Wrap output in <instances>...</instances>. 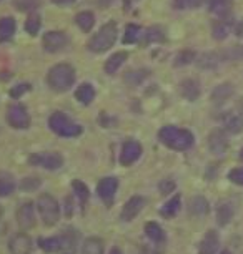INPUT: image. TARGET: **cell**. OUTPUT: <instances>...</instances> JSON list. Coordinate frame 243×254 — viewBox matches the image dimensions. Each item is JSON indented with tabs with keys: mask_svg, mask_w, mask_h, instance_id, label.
<instances>
[{
	"mask_svg": "<svg viewBox=\"0 0 243 254\" xmlns=\"http://www.w3.org/2000/svg\"><path fill=\"white\" fill-rule=\"evenodd\" d=\"M233 218V208L230 204H222L217 211V221L220 226H225V224L230 223V219Z\"/></svg>",
	"mask_w": 243,
	"mask_h": 254,
	"instance_id": "1f68e13d",
	"label": "cell"
},
{
	"mask_svg": "<svg viewBox=\"0 0 243 254\" xmlns=\"http://www.w3.org/2000/svg\"><path fill=\"white\" fill-rule=\"evenodd\" d=\"M28 163L33 166H42L45 170H59L64 165V158L59 153H33L28 158Z\"/></svg>",
	"mask_w": 243,
	"mask_h": 254,
	"instance_id": "8992f818",
	"label": "cell"
},
{
	"mask_svg": "<svg viewBox=\"0 0 243 254\" xmlns=\"http://www.w3.org/2000/svg\"><path fill=\"white\" fill-rule=\"evenodd\" d=\"M232 95H233V87L230 83H223V85H220V87H217L215 90H213L212 102L217 103V105H222V103H225Z\"/></svg>",
	"mask_w": 243,
	"mask_h": 254,
	"instance_id": "603a6c76",
	"label": "cell"
},
{
	"mask_svg": "<svg viewBox=\"0 0 243 254\" xmlns=\"http://www.w3.org/2000/svg\"><path fill=\"white\" fill-rule=\"evenodd\" d=\"M147 40L149 42H162L163 40V32H162V28L152 27L150 30H147Z\"/></svg>",
	"mask_w": 243,
	"mask_h": 254,
	"instance_id": "7bdbcfd3",
	"label": "cell"
},
{
	"mask_svg": "<svg viewBox=\"0 0 243 254\" xmlns=\"http://www.w3.org/2000/svg\"><path fill=\"white\" fill-rule=\"evenodd\" d=\"M12 3L20 12H32L40 7V0H12Z\"/></svg>",
	"mask_w": 243,
	"mask_h": 254,
	"instance_id": "d6a6232c",
	"label": "cell"
},
{
	"mask_svg": "<svg viewBox=\"0 0 243 254\" xmlns=\"http://www.w3.org/2000/svg\"><path fill=\"white\" fill-rule=\"evenodd\" d=\"M145 208V198L144 196H132L130 199L123 204V209H122V219L123 221H132L135 219L140 211Z\"/></svg>",
	"mask_w": 243,
	"mask_h": 254,
	"instance_id": "7c38bea8",
	"label": "cell"
},
{
	"mask_svg": "<svg viewBox=\"0 0 243 254\" xmlns=\"http://www.w3.org/2000/svg\"><path fill=\"white\" fill-rule=\"evenodd\" d=\"M75 98L83 105L92 103L95 98V88L90 83H82L77 90H75Z\"/></svg>",
	"mask_w": 243,
	"mask_h": 254,
	"instance_id": "7402d4cb",
	"label": "cell"
},
{
	"mask_svg": "<svg viewBox=\"0 0 243 254\" xmlns=\"http://www.w3.org/2000/svg\"><path fill=\"white\" fill-rule=\"evenodd\" d=\"M7 122L12 128L17 130H25L30 127V115L23 105H12L7 110Z\"/></svg>",
	"mask_w": 243,
	"mask_h": 254,
	"instance_id": "52a82bcc",
	"label": "cell"
},
{
	"mask_svg": "<svg viewBox=\"0 0 243 254\" xmlns=\"http://www.w3.org/2000/svg\"><path fill=\"white\" fill-rule=\"evenodd\" d=\"M223 59L228 60H243V45H235L230 47L223 52Z\"/></svg>",
	"mask_w": 243,
	"mask_h": 254,
	"instance_id": "8d00e7d4",
	"label": "cell"
},
{
	"mask_svg": "<svg viewBox=\"0 0 243 254\" xmlns=\"http://www.w3.org/2000/svg\"><path fill=\"white\" fill-rule=\"evenodd\" d=\"M15 28H17V23L12 17L0 18V44L10 40V38L15 35Z\"/></svg>",
	"mask_w": 243,
	"mask_h": 254,
	"instance_id": "e0dca14e",
	"label": "cell"
},
{
	"mask_svg": "<svg viewBox=\"0 0 243 254\" xmlns=\"http://www.w3.org/2000/svg\"><path fill=\"white\" fill-rule=\"evenodd\" d=\"M145 234L149 236L150 241H154L157 244L165 243V238H166L163 228H162L159 223H154V221H150V223L145 224Z\"/></svg>",
	"mask_w": 243,
	"mask_h": 254,
	"instance_id": "d6986e66",
	"label": "cell"
},
{
	"mask_svg": "<svg viewBox=\"0 0 243 254\" xmlns=\"http://www.w3.org/2000/svg\"><path fill=\"white\" fill-rule=\"evenodd\" d=\"M39 248L42 249V251L54 254V253L62 251V248H64V241H62L60 238H40L39 239Z\"/></svg>",
	"mask_w": 243,
	"mask_h": 254,
	"instance_id": "44dd1931",
	"label": "cell"
},
{
	"mask_svg": "<svg viewBox=\"0 0 243 254\" xmlns=\"http://www.w3.org/2000/svg\"><path fill=\"white\" fill-rule=\"evenodd\" d=\"M180 208H182V196L180 194H175V196H171V198L166 201V203L162 206V209H160V214L163 218L166 219H170V218H175L178 214V211Z\"/></svg>",
	"mask_w": 243,
	"mask_h": 254,
	"instance_id": "2e32d148",
	"label": "cell"
},
{
	"mask_svg": "<svg viewBox=\"0 0 243 254\" xmlns=\"http://www.w3.org/2000/svg\"><path fill=\"white\" fill-rule=\"evenodd\" d=\"M17 223L23 229H30L35 226V208H33L32 203L22 204L17 209Z\"/></svg>",
	"mask_w": 243,
	"mask_h": 254,
	"instance_id": "5bb4252c",
	"label": "cell"
},
{
	"mask_svg": "<svg viewBox=\"0 0 243 254\" xmlns=\"http://www.w3.org/2000/svg\"><path fill=\"white\" fill-rule=\"evenodd\" d=\"M117 190H118V180L113 178V176H107V178L98 181L97 193L107 206H110L113 203V198H115Z\"/></svg>",
	"mask_w": 243,
	"mask_h": 254,
	"instance_id": "ba28073f",
	"label": "cell"
},
{
	"mask_svg": "<svg viewBox=\"0 0 243 254\" xmlns=\"http://www.w3.org/2000/svg\"><path fill=\"white\" fill-rule=\"evenodd\" d=\"M8 249L10 254H30L32 253V239L25 233L13 234L8 241Z\"/></svg>",
	"mask_w": 243,
	"mask_h": 254,
	"instance_id": "8fae6325",
	"label": "cell"
},
{
	"mask_svg": "<svg viewBox=\"0 0 243 254\" xmlns=\"http://www.w3.org/2000/svg\"><path fill=\"white\" fill-rule=\"evenodd\" d=\"M103 251H105V244L100 238L85 239L82 246V254H103Z\"/></svg>",
	"mask_w": 243,
	"mask_h": 254,
	"instance_id": "cb8c5ba5",
	"label": "cell"
},
{
	"mask_svg": "<svg viewBox=\"0 0 243 254\" xmlns=\"http://www.w3.org/2000/svg\"><path fill=\"white\" fill-rule=\"evenodd\" d=\"M190 211H192V214H195V216H205L210 211V206H208V201L203 196H195L190 201Z\"/></svg>",
	"mask_w": 243,
	"mask_h": 254,
	"instance_id": "484cf974",
	"label": "cell"
},
{
	"mask_svg": "<svg viewBox=\"0 0 243 254\" xmlns=\"http://www.w3.org/2000/svg\"><path fill=\"white\" fill-rule=\"evenodd\" d=\"M142 156V145L135 140H127L122 146L120 153V163L123 166H130L133 165L138 158Z\"/></svg>",
	"mask_w": 243,
	"mask_h": 254,
	"instance_id": "9c48e42d",
	"label": "cell"
},
{
	"mask_svg": "<svg viewBox=\"0 0 243 254\" xmlns=\"http://www.w3.org/2000/svg\"><path fill=\"white\" fill-rule=\"evenodd\" d=\"M142 28L137 25V23H128L125 28V35H123V44H135L138 40V35H140Z\"/></svg>",
	"mask_w": 243,
	"mask_h": 254,
	"instance_id": "836d02e7",
	"label": "cell"
},
{
	"mask_svg": "<svg viewBox=\"0 0 243 254\" xmlns=\"http://www.w3.org/2000/svg\"><path fill=\"white\" fill-rule=\"evenodd\" d=\"M42 27V18L40 15H37V13H32L30 17L27 18L25 22V30L30 33V35H37Z\"/></svg>",
	"mask_w": 243,
	"mask_h": 254,
	"instance_id": "d590c367",
	"label": "cell"
},
{
	"mask_svg": "<svg viewBox=\"0 0 243 254\" xmlns=\"http://www.w3.org/2000/svg\"><path fill=\"white\" fill-rule=\"evenodd\" d=\"M230 30H232V23L228 20H218L212 25V35L215 40H223V38H227Z\"/></svg>",
	"mask_w": 243,
	"mask_h": 254,
	"instance_id": "83f0119b",
	"label": "cell"
},
{
	"mask_svg": "<svg viewBox=\"0 0 243 254\" xmlns=\"http://www.w3.org/2000/svg\"><path fill=\"white\" fill-rule=\"evenodd\" d=\"M237 35L238 37H243V20L240 22V25L237 27Z\"/></svg>",
	"mask_w": 243,
	"mask_h": 254,
	"instance_id": "c3c4849f",
	"label": "cell"
},
{
	"mask_svg": "<svg viewBox=\"0 0 243 254\" xmlns=\"http://www.w3.org/2000/svg\"><path fill=\"white\" fill-rule=\"evenodd\" d=\"M67 42H69V37H67L64 32H49L42 38L44 49L47 52H50V54H55V52H60L62 49H65Z\"/></svg>",
	"mask_w": 243,
	"mask_h": 254,
	"instance_id": "30bf717a",
	"label": "cell"
},
{
	"mask_svg": "<svg viewBox=\"0 0 243 254\" xmlns=\"http://www.w3.org/2000/svg\"><path fill=\"white\" fill-rule=\"evenodd\" d=\"M195 59V54L192 50H185V52H180L177 55V59H175V65H187L190 64Z\"/></svg>",
	"mask_w": 243,
	"mask_h": 254,
	"instance_id": "ab89813d",
	"label": "cell"
},
{
	"mask_svg": "<svg viewBox=\"0 0 243 254\" xmlns=\"http://www.w3.org/2000/svg\"><path fill=\"white\" fill-rule=\"evenodd\" d=\"M108 254H122V249L120 248H112V251Z\"/></svg>",
	"mask_w": 243,
	"mask_h": 254,
	"instance_id": "681fc988",
	"label": "cell"
},
{
	"mask_svg": "<svg viewBox=\"0 0 243 254\" xmlns=\"http://www.w3.org/2000/svg\"><path fill=\"white\" fill-rule=\"evenodd\" d=\"M47 83L54 92H67L75 83V70L69 64H57L47 73Z\"/></svg>",
	"mask_w": 243,
	"mask_h": 254,
	"instance_id": "7a4b0ae2",
	"label": "cell"
},
{
	"mask_svg": "<svg viewBox=\"0 0 243 254\" xmlns=\"http://www.w3.org/2000/svg\"><path fill=\"white\" fill-rule=\"evenodd\" d=\"M217 62H218V59H217V55L215 54H207V55H202L200 57V66L202 68H213V66L217 65Z\"/></svg>",
	"mask_w": 243,
	"mask_h": 254,
	"instance_id": "f35d334b",
	"label": "cell"
},
{
	"mask_svg": "<svg viewBox=\"0 0 243 254\" xmlns=\"http://www.w3.org/2000/svg\"><path fill=\"white\" fill-rule=\"evenodd\" d=\"M30 90V85L28 83H20V85H17V87H13L10 90V97L12 98H18V97H22L23 93L28 92Z\"/></svg>",
	"mask_w": 243,
	"mask_h": 254,
	"instance_id": "ee69618b",
	"label": "cell"
},
{
	"mask_svg": "<svg viewBox=\"0 0 243 254\" xmlns=\"http://www.w3.org/2000/svg\"><path fill=\"white\" fill-rule=\"evenodd\" d=\"M147 75H149L147 70H132V71H128V73H125L123 80H125L128 85H140Z\"/></svg>",
	"mask_w": 243,
	"mask_h": 254,
	"instance_id": "e575fe53",
	"label": "cell"
},
{
	"mask_svg": "<svg viewBox=\"0 0 243 254\" xmlns=\"http://www.w3.org/2000/svg\"><path fill=\"white\" fill-rule=\"evenodd\" d=\"M62 254H75V253H74V244H70L69 248H64V249H62Z\"/></svg>",
	"mask_w": 243,
	"mask_h": 254,
	"instance_id": "7dc6e473",
	"label": "cell"
},
{
	"mask_svg": "<svg viewBox=\"0 0 243 254\" xmlns=\"http://www.w3.org/2000/svg\"><path fill=\"white\" fill-rule=\"evenodd\" d=\"M159 190H160V193L162 194H170L171 191L175 190V183L171 180H165V181H162V183L159 185Z\"/></svg>",
	"mask_w": 243,
	"mask_h": 254,
	"instance_id": "f6af8a7d",
	"label": "cell"
},
{
	"mask_svg": "<svg viewBox=\"0 0 243 254\" xmlns=\"http://www.w3.org/2000/svg\"><path fill=\"white\" fill-rule=\"evenodd\" d=\"M159 140L163 143L166 148L175 150V151L190 150L195 143L192 131L183 130V128H177V127H163L159 131Z\"/></svg>",
	"mask_w": 243,
	"mask_h": 254,
	"instance_id": "6da1fadb",
	"label": "cell"
},
{
	"mask_svg": "<svg viewBox=\"0 0 243 254\" xmlns=\"http://www.w3.org/2000/svg\"><path fill=\"white\" fill-rule=\"evenodd\" d=\"M75 23H77L83 32H90L92 27L95 25V17L92 12H80L77 13V17H75Z\"/></svg>",
	"mask_w": 243,
	"mask_h": 254,
	"instance_id": "f1b7e54d",
	"label": "cell"
},
{
	"mask_svg": "<svg viewBox=\"0 0 243 254\" xmlns=\"http://www.w3.org/2000/svg\"><path fill=\"white\" fill-rule=\"evenodd\" d=\"M15 190V180L7 171H0V196H8Z\"/></svg>",
	"mask_w": 243,
	"mask_h": 254,
	"instance_id": "4316f807",
	"label": "cell"
},
{
	"mask_svg": "<svg viewBox=\"0 0 243 254\" xmlns=\"http://www.w3.org/2000/svg\"><path fill=\"white\" fill-rule=\"evenodd\" d=\"M115 40H117V25L115 22H108L88 42V49L95 52V54H102V52L112 49Z\"/></svg>",
	"mask_w": 243,
	"mask_h": 254,
	"instance_id": "277c9868",
	"label": "cell"
},
{
	"mask_svg": "<svg viewBox=\"0 0 243 254\" xmlns=\"http://www.w3.org/2000/svg\"><path fill=\"white\" fill-rule=\"evenodd\" d=\"M218 244H220V241H218V233L210 229V231L205 233L202 243H200L198 254H217Z\"/></svg>",
	"mask_w": 243,
	"mask_h": 254,
	"instance_id": "9a60e30c",
	"label": "cell"
},
{
	"mask_svg": "<svg viewBox=\"0 0 243 254\" xmlns=\"http://www.w3.org/2000/svg\"><path fill=\"white\" fill-rule=\"evenodd\" d=\"M37 209L45 226H54L60 219V206L50 194H42L37 201Z\"/></svg>",
	"mask_w": 243,
	"mask_h": 254,
	"instance_id": "5b68a950",
	"label": "cell"
},
{
	"mask_svg": "<svg viewBox=\"0 0 243 254\" xmlns=\"http://www.w3.org/2000/svg\"><path fill=\"white\" fill-rule=\"evenodd\" d=\"M49 127L55 135L64 136V138H75V136L82 135V131H83V128L80 127V125H77L72 118H69L62 112H55L50 115Z\"/></svg>",
	"mask_w": 243,
	"mask_h": 254,
	"instance_id": "3957f363",
	"label": "cell"
},
{
	"mask_svg": "<svg viewBox=\"0 0 243 254\" xmlns=\"http://www.w3.org/2000/svg\"><path fill=\"white\" fill-rule=\"evenodd\" d=\"M0 2H2V0H0Z\"/></svg>",
	"mask_w": 243,
	"mask_h": 254,
	"instance_id": "db71d44e",
	"label": "cell"
},
{
	"mask_svg": "<svg viewBox=\"0 0 243 254\" xmlns=\"http://www.w3.org/2000/svg\"><path fill=\"white\" fill-rule=\"evenodd\" d=\"M2 214H3V209H2V206H0V219H2Z\"/></svg>",
	"mask_w": 243,
	"mask_h": 254,
	"instance_id": "f907efd6",
	"label": "cell"
},
{
	"mask_svg": "<svg viewBox=\"0 0 243 254\" xmlns=\"http://www.w3.org/2000/svg\"><path fill=\"white\" fill-rule=\"evenodd\" d=\"M208 146L213 155H223L228 150V138L225 135V131L220 128H215L210 136H208Z\"/></svg>",
	"mask_w": 243,
	"mask_h": 254,
	"instance_id": "4fadbf2b",
	"label": "cell"
},
{
	"mask_svg": "<svg viewBox=\"0 0 243 254\" xmlns=\"http://www.w3.org/2000/svg\"><path fill=\"white\" fill-rule=\"evenodd\" d=\"M72 186H74V193H75V196L79 198L80 203H82V204L87 203L88 198H90V191H88V188H87V185H85L83 181L74 180V181H72Z\"/></svg>",
	"mask_w": 243,
	"mask_h": 254,
	"instance_id": "4dcf8cb0",
	"label": "cell"
},
{
	"mask_svg": "<svg viewBox=\"0 0 243 254\" xmlns=\"http://www.w3.org/2000/svg\"><path fill=\"white\" fill-rule=\"evenodd\" d=\"M240 160H242V161H243V150H242V151H240Z\"/></svg>",
	"mask_w": 243,
	"mask_h": 254,
	"instance_id": "816d5d0a",
	"label": "cell"
},
{
	"mask_svg": "<svg viewBox=\"0 0 243 254\" xmlns=\"http://www.w3.org/2000/svg\"><path fill=\"white\" fill-rule=\"evenodd\" d=\"M180 92L187 100L193 102L200 97V85L195 80H183L182 85H180Z\"/></svg>",
	"mask_w": 243,
	"mask_h": 254,
	"instance_id": "ffe728a7",
	"label": "cell"
},
{
	"mask_svg": "<svg viewBox=\"0 0 243 254\" xmlns=\"http://www.w3.org/2000/svg\"><path fill=\"white\" fill-rule=\"evenodd\" d=\"M225 130L230 133H240L243 130V118L240 115H228L225 118Z\"/></svg>",
	"mask_w": 243,
	"mask_h": 254,
	"instance_id": "f546056e",
	"label": "cell"
},
{
	"mask_svg": "<svg viewBox=\"0 0 243 254\" xmlns=\"http://www.w3.org/2000/svg\"><path fill=\"white\" fill-rule=\"evenodd\" d=\"M127 52H118V54H113L112 57H108V60L105 62V71L108 75H113L115 71L123 65V62L127 60Z\"/></svg>",
	"mask_w": 243,
	"mask_h": 254,
	"instance_id": "d4e9b609",
	"label": "cell"
},
{
	"mask_svg": "<svg viewBox=\"0 0 243 254\" xmlns=\"http://www.w3.org/2000/svg\"><path fill=\"white\" fill-rule=\"evenodd\" d=\"M208 7H210V12L215 13L217 17L227 18L233 8V2L232 0H210V5Z\"/></svg>",
	"mask_w": 243,
	"mask_h": 254,
	"instance_id": "ac0fdd59",
	"label": "cell"
},
{
	"mask_svg": "<svg viewBox=\"0 0 243 254\" xmlns=\"http://www.w3.org/2000/svg\"><path fill=\"white\" fill-rule=\"evenodd\" d=\"M203 3V0H175V7L180 10H188V8H197Z\"/></svg>",
	"mask_w": 243,
	"mask_h": 254,
	"instance_id": "74e56055",
	"label": "cell"
},
{
	"mask_svg": "<svg viewBox=\"0 0 243 254\" xmlns=\"http://www.w3.org/2000/svg\"><path fill=\"white\" fill-rule=\"evenodd\" d=\"M75 0H52V3H55V5L59 7H65V5H72Z\"/></svg>",
	"mask_w": 243,
	"mask_h": 254,
	"instance_id": "bcb514c9",
	"label": "cell"
},
{
	"mask_svg": "<svg viewBox=\"0 0 243 254\" xmlns=\"http://www.w3.org/2000/svg\"><path fill=\"white\" fill-rule=\"evenodd\" d=\"M222 254H230V253H228V251H223Z\"/></svg>",
	"mask_w": 243,
	"mask_h": 254,
	"instance_id": "f5cc1de1",
	"label": "cell"
},
{
	"mask_svg": "<svg viewBox=\"0 0 243 254\" xmlns=\"http://www.w3.org/2000/svg\"><path fill=\"white\" fill-rule=\"evenodd\" d=\"M40 186V180L39 178H25L22 181L20 188L23 191H35Z\"/></svg>",
	"mask_w": 243,
	"mask_h": 254,
	"instance_id": "b9f144b4",
	"label": "cell"
},
{
	"mask_svg": "<svg viewBox=\"0 0 243 254\" xmlns=\"http://www.w3.org/2000/svg\"><path fill=\"white\" fill-rule=\"evenodd\" d=\"M228 180L238 186H243V168H233L228 173Z\"/></svg>",
	"mask_w": 243,
	"mask_h": 254,
	"instance_id": "60d3db41",
	"label": "cell"
}]
</instances>
